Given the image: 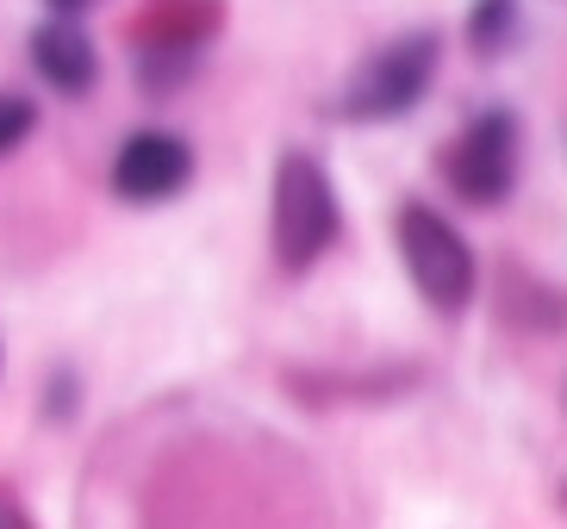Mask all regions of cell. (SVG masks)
Listing matches in <instances>:
<instances>
[{"label":"cell","instance_id":"obj_1","mask_svg":"<svg viewBox=\"0 0 567 529\" xmlns=\"http://www.w3.org/2000/svg\"><path fill=\"white\" fill-rule=\"evenodd\" d=\"M343 237V206L312 149H281L275 163V194H268V249L281 274H306L331 256Z\"/></svg>","mask_w":567,"mask_h":529},{"label":"cell","instance_id":"obj_2","mask_svg":"<svg viewBox=\"0 0 567 529\" xmlns=\"http://www.w3.org/2000/svg\"><path fill=\"white\" fill-rule=\"evenodd\" d=\"M436 63H443V38L436 32L386 38L374 56H362V63L343 75V87H337V100H331V118H343V125H386V118H405L417 100L431 94Z\"/></svg>","mask_w":567,"mask_h":529},{"label":"cell","instance_id":"obj_3","mask_svg":"<svg viewBox=\"0 0 567 529\" xmlns=\"http://www.w3.org/2000/svg\"><path fill=\"white\" fill-rule=\"evenodd\" d=\"M393 243H400V262L412 274L417 299L431 312L455 318L474 305L481 293V262H474V243L455 231V218H443L431 199H405L393 212Z\"/></svg>","mask_w":567,"mask_h":529},{"label":"cell","instance_id":"obj_4","mask_svg":"<svg viewBox=\"0 0 567 529\" xmlns=\"http://www.w3.org/2000/svg\"><path fill=\"white\" fill-rule=\"evenodd\" d=\"M436 175L467 206H499V199H512L517 175H524V118L512 106L474 113L450 144L436 149Z\"/></svg>","mask_w":567,"mask_h":529},{"label":"cell","instance_id":"obj_5","mask_svg":"<svg viewBox=\"0 0 567 529\" xmlns=\"http://www.w3.org/2000/svg\"><path fill=\"white\" fill-rule=\"evenodd\" d=\"M187 181H194V149L175 132H132L113 156V194L125 206H163L187 194Z\"/></svg>","mask_w":567,"mask_h":529},{"label":"cell","instance_id":"obj_6","mask_svg":"<svg viewBox=\"0 0 567 529\" xmlns=\"http://www.w3.org/2000/svg\"><path fill=\"white\" fill-rule=\"evenodd\" d=\"M32 69H38V82L56 87L63 100H82L87 87L101 82V50H94V38L75 19H44L32 32Z\"/></svg>","mask_w":567,"mask_h":529},{"label":"cell","instance_id":"obj_7","mask_svg":"<svg viewBox=\"0 0 567 529\" xmlns=\"http://www.w3.org/2000/svg\"><path fill=\"white\" fill-rule=\"evenodd\" d=\"M213 25H218V0H151L144 19H137V50L200 56L213 44Z\"/></svg>","mask_w":567,"mask_h":529},{"label":"cell","instance_id":"obj_8","mask_svg":"<svg viewBox=\"0 0 567 529\" xmlns=\"http://www.w3.org/2000/svg\"><path fill=\"white\" fill-rule=\"evenodd\" d=\"M517 19H524V7H517V0H474V13H467V44H474V56H481V63H493V56H505V50H512Z\"/></svg>","mask_w":567,"mask_h":529},{"label":"cell","instance_id":"obj_9","mask_svg":"<svg viewBox=\"0 0 567 529\" xmlns=\"http://www.w3.org/2000/svg\"><path fill=\"white\" fill-rule=\"evenodd\" d=\"M32 125H38L32 100H25V94H0V156L25 144V137H32Z\"/></svg>","mask_w":567,"mask_h":529},{"label":"cell","instance_id":"obj_10","mask_svg":"<svg viewBox=\"0 0 567 529\" xmlns=\"http://www.w3.org/2000/svg\"><path fill=\"white\" fill-rule=\"evenodd\" d=\"M0 529H38L32 517H25V505H19V498L7 492V486H0Z\"/></svg>","mask_w":567,"mask_h":529},{"label":"cell","instance_id":"obj_11","mask_svg":"<svg viewBox=\"0 0 567 529\" xmlns=\"http://www.w3.org/2000/svg\"><path fill=\"white\" fill-rule=\"evenodd\" d=\"M44 7H51V19H75V13H87L94 0H44Z\"/></svg>","mask_w":567,"mask_h":529}]
</instances>
